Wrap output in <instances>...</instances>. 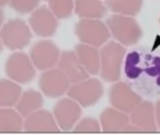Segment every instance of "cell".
Instances as JSON below:
<instances>
[{"instance_id": "cell-1", "label": "cell", "mask_w": 160, "mask_h": 135, "mask_svg": "<svg viewBox=\"0 0 160 135\" xmlns=\"http://www.w3.org/2000/svg\"><path fill=\"white\" fill-rule=\"evenodd\" d=\"M125 82L142 98H160V51L138 47L126 55Z\"/></svg>"}, {"instance_id": "cell-2", "label": "cell", "mask_w": 160, "mask_h": 135, "mask_svg": "<svg viewBox=\"0 0 160 135\" xmlns=\"http://www.w3.org/2000/svg\"><path fill=\"white\" fill-rule=\"evenodd\" d=\"M126 49L119 42L111 41L100 51L99 73L106 82H116L121 78Z\"/></svg>"}, {"instance_id": "cell-3", "label": "cell", "mask_w": 160, "mask_h": 135, "mask_svg": "<svg viewBox=\"0 0 160 135\" xmlns=\"http://www.w3.org/2000/svg\"><path fill=\"white\" fill-rule=\"evenodd\" d=\"M106 24L111 36L122 45H136L143 35L140 25L132 17L113 14L106 19Z\"/></svg>"}, {"instance_id": "cell-4", "label": "cell", "mask_w": 160, "mask_h": 135, "mask_svg": "<svg viewBox=\"0 0 160 135\" xmlns=\"http://www.w3.org/2000/svg\"><path fill=\"white\" fill-rule=\"evenodd\" d=\"M30 27L20 19H10L0 28V40L9 49L21 50L32 38Z\"/></svg>"}, {"instance_id": "cell-5", "label": "cell", "mask_w": 160, "mask_h": 135, "mask_svg": "<svg viewBox=\"0 0 160 135\" xmlns=\"http://www.w3.org/2000/svg\"><path fill=\"white\" fill-rule=\"evenodd\" d=\"M74 31L81 43L96 48L104 45L111 37L107 25L99 19H81Z\"/></svg>"}, {"instance_id": "cell-6", "label": "cell", "mask_w": 160, "mask_h": 135, "mask_svg": "<svg viewBox=\"0 0 160 135\" xmlns=\"http://www.w3.org/2000/svg\"><path fill=\"white\" fill-rule=\"evenodd\" d=\"M104 93L101 81L96 78L84 80L73 84L69 88L67 95L83 107H90L96 104Z\"/></svg>"}, {"instance_id": "cell-7", "label": "cell", "mask_w": 160, "mask_h": 135, "mask_svg": "<svg viewBox=\"0 0 160 135\" xmlns=\"http://www.w3.org/2000/svg\"><path fill=\"white\" fill-rule=\"evenodd\" d=\"M5 72L9 79L20 84L31 82L36 75L30 57L21 52L12 53L8 57L5 63Z\"/></svg>"}, {"instance_id": "cell-8", "label": "cell", "mask_w": 160, "mask_h": 135, "mask_svg": "<svg viewBox=\"0 0 160 135\" xmlns=\"http://www.w3.org/2000/svg\"><path fill=\"white\" fill-rule=\"evenodd\" d=\"M60 54L59 48L54 42L50 40H42L32 46L30 59L34 67L45 71L53 68L58 63Z\"/></svg>"}, {"instance_id": "cell-9", "label": "cell", "mask_w": 160, "mask_h": 135, "mask_svg": "<svg viewBox=\"0 0 160 135\" xmlns=\"http://www.w3.org/2000/svg\"><path fill=\"white\" fill-rule=\"evenodd\" d=\"M109 97L112 107L126 113L131 112L143 100V98L126 82L122 81L111 87Z\"/></svg>"}, {"instance_id": "cell-10", "label": "cell", "mask_w": 160, "mask_h": 135, "mask_svg": "<svg viewBox=\"0 0 160 135\" xmlns=\"http://www.w3.org/2000/svg\"><path fill=\"white\" fill-rule=\"evenodd\" d=\"M39 87L48 98H59L67 92L70 82L63 72L59 68L45 70L39 78Z\"/></svg>"}, {"instance_id": "cell-11", "label": "cell", "mask_w": 160, "mask_h": 135, "mask_svg": "<svg viewBox=\"0 0 160 135\" xmlns=\"http://www.w3.org/2000/svg\"><path fill=\"white\" fill-rule=\"evenodd\" d=\"M28 21L34 34L42 38L53 36L59 27L58 19L46 6H40L33 11Z\"/></svg>"}, {"instance_id": "cell-12", "label": "cell", "mask_w": 160, "mask_h": 135, "mask_svg": "<svg viewBox=\"0 0 160 135\" xmlns=\"http://www.w3.org/2000/svg\"><path fill=\"white\" fill-rule=\"evenodd\" d=\"M53 113L59 129L70 131L81 117V109L79 104L72 98H63L56 103Z\"/></svg>"}, {"instance_id": "cell-13", "label": "cell", "mask_w": 160, "mask_h": 135, "mask_svg": "<svg viewBox=\"0 0 160 135\" xmlns=\"http://www.w3.org/2000/svg\"><path fill=\"white\" fill-rule=\"evenodd\" d=\"M130 113V122L141 131L156 132L158 131L154 105L149 100H142Z\"/></svg>"}, {"instance_id": "cell-14", "label": "cell", "mask_w": 160, "mask_h": 135, "mask_svg": "<svg viewBox=\"0 0 160 135\" xmlns=\"http://www.w3.org/2000/svg\"><path fill=\"white\" fill-rule=\"evenodd\" d=\"M58 68L67 77L70 84L80 82L89 78V73L83 67L74 51L62 52L58 61Z\"/></svg>"}, {"instance_id": "cell-15", "label": "cell", "mask_w": 160, "mask_h": 135, "mask_svg": "<svg viewBox=\"0 0 160 135\" xmlns=\"http://www.w3.org/2000/svg\"><path fill=\"white\" fill-rule=\"evenodd\" d=\"M23 128L27 132H59L54 117L46 110H37L28 115Z\"/></svg>"}, {"instance_id": "cell-16", "label": "cell", "mask_w": 160, "mask_h": 135, "mask_svg": "<svg viewBox=\"0 0 160 135\" xmlns=\"http://www.w3.org/2000/svg\"><path fill=\"white\" fill-rule=\"evenodd\" d=\"M100 121L104 132H123L130 123V118L126 112L115 108H107L102 112Z\"/></svg>"}, {"instance_id": "cell-17", "label": "cell", "mask_w": 160, "mask_h": 135, "mask_svg": "<svg viewBox=\"0 0 160 135\" xmlns=\"http://www.w3.org/2000/svg\"><path fill=\"white\" fill-rule=\"evenodd\" d=\"M74 52L81 64L89 75H96L99 73L100 52L96 47L87 44H78L75 47Z\"/></svg>"}, {"instance_id": "cell-18", "label": "cell", "mask_w": 160, "mask_h": 135, "mask_svg": "<svg viewBox=\"0 0 160 135\" xmlns=\"http://www.w3.org/2000/svg\"><path fill=\"white\" fill-rule=\"evenodd\" d=\"M75 13L81 19H102L107 7L101 0H74Z\"/></svg>"}, {"instance_id": "cell-19", "label": "cell", "mask_w": 160, "mask_h": 135, "mask_svg": "<svg viewBox=\"0 0 160 135\" xmlns=\"http://www.w3.org/2000/svg\"><path fill=\"white\" fill-rule=\"evenodd\" d=\"M43 105L42 94L34 90H28L20 95L17 104V111L22 116L27 117L32 112L38 110Z\"/></svg>"}, {"instance_id": "cell-20", "label": "cell", "mask_w": 160, "mask_h": 135, "mask_svg": "<svg viewBox=\"0 0 160 135\" xmlns=\"http://www.w3.org/2000/svg\"><path fill=\"white\" fill-rule=\"evenodd\" d=\"M22 116L17 111L7 108H0V133H17L23 130Z\"/></svg>"}, {"instance_id": "cell-21", "label": "cell", "mask_w": 160, "mask_h": 135, "mask_svg": "<svg viewBox=\"0 0 160 135\" xmlns=\"http://www.w3.org/2000/svg\"><path fill=\"white\" fill-rule=\"evenodd\" d=\"M22 89L17 82L0 79V108L12 107L17 104Z\"/></svg>"}, {"instance_id": "cell-22", "label": "cell", "mask_w": 160, "mask_h": 135, "mask_svg": "<svg viewBox=\"0 0 160 135\" xmlns=\"http://www.w3.org/2000/svg\"><path fill=\"white\" fill-rule=\"evenodd\" d=\"M105 5L116 14L133 17L140 12L143 0H106Z\"/></svg>"}, {"instance_id": "cell-23", "label": "cell", "mask_w": 160, "mask_h": 135, "mask_svg": "<svg viewBox=\"0 0 160 135\" xmlns=\"http://www.w3.org/2000/svg\"><path fill=\"white\" fill-rule=\"evenodd\" d=\"M48 3V9L58 20L69 18L74 9L73 0H49Z\"/></svg>"}, {"instance_id": "cell-24", "label": "cell", "mask_w": 160, "mask_h": 135, "mask_svg": "<svg viewBox=\"0 0 160 135\" xmlns=\"http://www.w3.org/2000/svg\"><path fill=\"white\" fill-rule=\"evenodd\" d=\"M41 0H9V6L20 14H28L35 10Z\"/></svg>"}, {"instance_id": "cell-25", "label": "cell", "mask_w": 160, "mask_h": 135, "mask_svg": "<svg viewBox=\"0 0 160 135\" xmlns=\"http://www.w3.org/2000/svg\"><path fill=\"white\" fill-rule=\"evenodd\" d=\"M100 127L98 121L94 118H84L77 124L73 131L75 132H99Z\"/></svg>"}, {"instance_id": "cell-26", "label": "cell", "mask_w": 160, "mask_h": 135, "mask_svg": "<svg viewBox=\"0 0 160 135\" xmlns=\"http://www.w3.org/2000/svg\"><path fill=\"white\" fill-rule=\"evenodd\" d=\"M155 107V117H156V122L157 128L160 130V98L156 102Z\"/></svg>"}, {"instance_id": "cell-27", "label": "cell", "mask_w": 160, "mask_h": 135, "mask_svg": "<svg viewBox=\"0 0 160 135\" xmlns=\"http://www.w3.org/2000/svg\"><path fill=\"white\" fill-rule=\"evenodd\" d=\"M3 22H4V13H3V11L0 9V28L3 25Z\"/></svg>"}, {"instance_id": "cell-28", "label": "cell", "mask_w": 160, "mask_h": 135, "mask_svg": "<svg viewBox=\"0 0 160 135\" xmlns=\"http://www.w3.org/2000/svg\"><path fill=\"white\" fill-rule=\"evenodd\" d=\"M9 0H0V7H3V6H6L9 4Z\"/></svg>"}, {"instance_id": "cell-29", "label": "cell", "mask_w": 160, "mask_h": 135, "mask_svg": "<svg viewBox=\"0 0 160 135\" xmlns=\"http://www.w3.org/2000/svg\"><path fill=\"white\" fill-rule=\"evenodd\" d=\"M3 49V47H2V43L1 40H0V52H1L2 51Z\"/></svg>"}, {"instance_id": "cell-30", "label": "cell", "mask_w": 160, "mask_h": 135, "mask_svg": "<svg viewBox=\"0 0 160 135\" xmlns=\"http://www.w3.org/2000/svg\"><path fill=\"white\" fill-rule=\"evenodd\" d=\"M44 1H45V2H48L49 1V0H44Z\"/></svg>"}, {"instance_id": "cell-31", "label": "cell", "mask_w": 160, "mask_h": 135, "mask_svg": "<svg viewBox=\"0 0 160 135\" xmlns=\"http://www.w3.org/2000/svg\"><path fill=\"white\" fill-rule=\"evenodd\" d=\"M159 23H160V18H159Z\"/></svg>"}, {"instance_id": "cell-32", "label": "cell", "mask_w": 160, "mask_h": 135, "mask_svg": "<svg viewBox=\"0 0 160 135\" xmlns=\"http://www.w3.org/2000/svg\"><path fill=\"white\" fill-rule=\"evenodd\" d=\"M105 1H106V0H105Z\"/></svg>"}]
</instances>
